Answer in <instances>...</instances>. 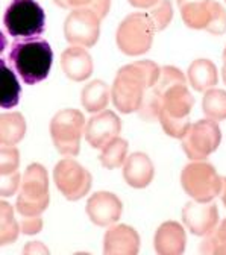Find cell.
Returning <instances> with one entry per match:
<instances>
[{
	"label": "cell",
	"mask_w": 226,
	"mask_h": 255,
	"mask_svg": "<svg viewBox=\"0 0 226 255\" xmlns=\"http://www.w3.org/2000/svg\"><path fill=\"white\" fill-rule=\"evenodd\" d=\"M159 75L161 69L149 59L121 67L111 90L114 105L126 114L138 111L144 99V90L150 88L158 81Z\"/></svg>",
	"instance_id": "cell-1"
},
{
	"label": "cell",
	"mask_w": 226,
	"mask_h": 255,
	"mask_svg": "<svg viewBox=\"0 0 226 255\" xmlns=\"http://www.w3.org/2000/svg\"><path fill=\"white\" fill-rule=\"evenodd\" d=\"M9 61L24 84L35 85L49 76L53 52L50 44L41 38L17 40L11 46Z\"/></svg>",
	"instance_id": "cell-2"
},
{
	"label": "cell",
	"mask_w": 226,
	"mask_h": 255,
	"mask_svg": "<svg viewBox=\"0 0 226 255\" xmlns=\"http://www.w3.org/2000/svg\"><path fill=\"white\" fill-rule=\"evenodd\" d=\"M193 105H195V99L191 98L187 84H176L164 93L159 122L169 135L182 138L187 134L188 128L191 126L188 116Z\"/></svg>",
	"instance_id": "cell-3"
},
{
	"label": "cell",
	"mask_w": 226,
	"mask_h": 255,
	"mask_svg": "<svg viewBox=\"0 0 226 255\" xmlns=\"http://www.w3.org/2000/svg\"><path fill=\"white\" fill-rule=\"evenodd\" d=\"M3 24L8 34L17 40L37 38L44 32L46 15L35 0H12L5 12Z\"/></svg>",
	"instance_id": "cell-4"
},
{
	"label": "cell",
	"mask_w": 226,
	"mask_h": 255,
	"mask_svg": "<svg viewBox=\"0 0 226 255\" xmlns=\"http://www.w3.org/2000/svg\"><path fill=\"white\" fill-rule=\"evenodd\" d=\"M155 26L147 12H135L127 15L118 26L117 44L126 55H143L146 53L153 40Z\"/></svg>",
	"instance_id": "cell-5"
},
{
	"label": "cell",
	"mask_w": 226,
	"mask_h": 255,
	"mask_svg": "<svg viewBox=\"0 0 226 255\" xmlns=\"http://www.w3.org/2000/svg\"><path fill=\"white\" fill-rule=\"evenodd\" d=\"M85 120L78 110H62L50 123L52 140L59 153L66 156H76L81 147V137L84 132Z\"/></svg>",
	"instance_id": "cell-6"
},
{
	"label": "cell",
	"mask_w": 226,
	"mask_h": 255,
	"mask_svg": "<svg viewBox=\"0 0 226 255\" xmlns=\"http://www.w3.org/2000/svg\"><path fill=\"white\" fill-rule=\"evenodd\" d=\"M49 205L47 173L43 166L32 164L24 173L23 187L17 201V210L24 217L38 216Z\"/></svg>",
	"instance_id": "cell-7"
},
{
	"label": "cell",
	"mask_w": 226,
	"mask_h": 255,
	"mask_svg": "<svg viewBox=\"0 0 226 255\" xmlns=\"http://www.w3.org/2000/svg\"><path fill=\"white\" fill-rule=\"evenodd\" d=\"M181 182L187 195L198 202L213 201L223 187V178L208 163L188 164L181 173Z\"/></svg>",
	"instance_id": "cell-8"
},
{
	"label": "cell",
	"mask_w": 226,
	"mask_h": 255,
	"mask_svg": "<svg viewBox=\"0 0 226 255\" xmlns=\"http://www.w3.org/2000/svg\"><path fill=\"white\" fill-rule=\"evenodd\" d=\"M179 9L184 23L191 29H205L213 35L226 32V9L214 0H199Z\"/></svg>",
	"instance_id": "cell-9"
},
{
	"label": "cell",
	"mask_w": 226,
	"mask_h": 255,
	"mask_svg": "<svg viewBox=\"0 0 226 255\" xmlns=\"http://www.w3.org/2000/svg\"><path fill=\"white\" fill-rule=\"evenodd\" d=\"M181 140L182 149L187 153V156L193 159V161H201V159L207 158L219 147L222 132L216 120L207 119L191 125L187 134Z\"/></svg>",
	"instance_id": "cell-10"
},
{
	"label": "cell",
	"mask_w": 226,
	"mask_h": 255,
	"mask_svg": "<svg viewBox=\"0 0 226 255\" xmlns=\"http://www.w3.org/2000/svg\"><path fill=\"white\" fill-rule=\"evenodd\" d=\"M101 17L90 8L73 9L64 24V35L72 46L91 47L101 35Z\"/></svg>",
	"instance_id": "cell-11"
},
{
	"label": "cell",
	"mask_w": 226,
	"mask_h": 255,
	"mask_svg": "<svg viewBox=\"0 0 226 255\" xmlns=\"http://www.w3.org/2000/svg\"><path fill=\"white\" fill-rule=\"evenodd\" d=\"M53 176L61 193L70 201L81 199L91 187V175L88 170L70 158L56 164Z\"/></svg>",
	"instance_id": "cell-12"
},
{
	"label": "cell",
	"mask_w": 226,
	"mask_h": 255,
	"mask_svg": "<svg viewBox=\"0 0 226 255\" xmlns=\"http://www.w3.org/2000/svg\"><path fill=\"white\" fill-rule=\"evenodd\" d=\"M176 84H185V76L181 70L172 66H166L161 69V75L158 81L150 87V91L144 96L143 104L138 110L140 117L147 122H156L159 120L161 113V104H163V96L164 93L176 85Z\"/></svg>",
	"instance_id": "cell-13"
},
{
	"label": "cell",
	"mask_w": 226,
	"mask_h": 255,
	"mask_svg": "<svg viewBox=\"0 0 226 255\" xmlns=\"http://www.w3.org/2000/svg\"><path fill=\"white\" fill-rule=\"evenodd\" d=\"M182 220L193 234L208 236L217 227V207L210 202H188L182 210Z\"/></svg>",
	"instance_id": "cell-14"
},
{
	"label": "cell",
	"mask_w": 226,
	"mask_h": 255,
	"mask_svg": "<svg viewBox=\"0 0 226 255\" xmlns=\"http://www.w3.org/2000/svg\"><path fill=\"white\" fill-rule=\"evenodd\" d=\"M120 119L113 111H104L88 120L85 128V138L94 149H104L120 134Z\"/></svg>",
	"instance_id": "cell-15"
},
{
	"label": "cell",
	"mask_w": 226,
	"mask_h": 255,
	"mask_svg": "<svg viewBox=\"0 0 226 255\" xmlns=\"http://www.w3.org/2000/svg\"><path fill=\"white\" fill-rule=\"evenodd\" d=\"M87 213L93 223L99 227H107L118 220L121 214V202L115 195L101 191L90 198L87 204Z\"/></svg>",
	"instance_id": "cell-16"
},
{
	"label": "cell",
	"mask_w": 226,
	"mask_h": 255,
	"mask_svg": "<svg viewBox=\"0 0 226 255\" xmlns=\"http://www.w3.org/2000/svg\"><path fill=\"white\" fill-rule=\"evenodd\" d=\"M61 67L69 79L81 82L91 76L93 59L84 47L72 46L64 50L61 56Z\"/></svg>",
	"instance_id": "cell-17"
},
{
	"label": "cell",
	"mask_w": 226,
	"mask_h": 255,
	"mask_svg": "<svg viewBox=\"0 0 226 255\" xmlns=\"http://www.w3.org/2000/svg\"><path fill=\"white\" fill-rule=\"evenodd\" d=\"M123 176L131 187L135 188L147 187L153 178V164L150 161V158L141 152L132 153L126 159Z\"/></svg>",
	"instance_id": "cell-18"
},
{
	"label": "cell",
	"mask_w": 226,
	"mask_h": 255,
	"mask_svg": "<svg viewBox=\"0 0 226 255\" xmlns=\"http://www.w3.org/2000/svg\"><path fill=\"white\" fill-rule=\"evenodd\" d=\"M155 248L159 254H181L185 248V233L179 223H164L156 231Z\"/></svg>",
	"instance_id": "cell-19"
},
{
	"label": "cell",
	"mask_w": 226,
	"mask_h": 255,
	"mask_svg": "<svg viewBox=\"0 0 226 255\" xmlns=\"http://www.w3.org/2000/svg\"><path fill=\"white\" fill-rule=\"evenodd\" d=\"M140 239L135 230L129 227H115L105 236V252L107 254H135L138 251Z\"/></svg>",
	"instance_id": "cell-20"
},
{
	"label": "cell",
	"mask_w": 226,
	"mask_h": 255,
	"mask_svg": "<svg viewBox=\"0 0 226 255\" xmlns=\"http://www.w3.org/2000/svg\"><path fill=\"white\" fill-rule=\"evenodd\" d=\"M188 81L196 91H207L214 88L219 81L217 67L210 59H196L188 69Z\"/></svg>",
	"instance_id": "cell-21"
},
{
	"label": "cell",
	"mask_w": 226,
	"mask_h": 255,
	"mask_svg": "<svg viewBox=\"0 0 226 255\" xmlns=\"http://www.w3.org/2000/svg\"><path fill=\"white\" fill-rule=\"evenodd\" d=\"M26 132V123L21 114L6 113L0 116V141L3 146H14Z\"/></svg>",
	"instance_id": "cell-22"
},
{
	"label": "cell",
	"mask_w": 226,
	"mask_h": 255,
	"mask_svg": "<svg viewBox=\"0 0 226 255\" xmlns=\"http://www.w3.org/2000/svg\"><path fill=\"white\" fill-rule=\"evenodd\" d=\"M81 101L90 113L105 110L110 101V88L104 81H93L82 90Z\"/></svg>",
	"instance_id": "cell-23"
},
{
	"label": "cell",
	"mask_w": 226,
	"mask_h": 255,
	"mask_svg": "<svg viewBox=\"0 0 226 255\" xmlns=\"http://www.w3.org/2000/svg\"><path fill=\"white\" fill-rule=\"evenodd\" d=\"M2 66V96H0V107L3 110L14 108L20 99V84L14 72L8 67L5 59L0 61Z\"/></svg>",
	"instance_id": "cell-24"
},
{
	"label": "cell",
	"mask_w": 226,
	"mask_h": 255,
	"mask_svg": "<svg viewBox=\"0 0 226 255\" xmlns=\"http://www.w3.org/2000/svg\"><path fill=\"white\" fill-rule=\"evenodd\" d=\"M204 113L208 119L220 122L226 119V91L210 88L205 91L204 102H202Z\"/></svg>",
	"instance_id": "cell-25"
},
{
	"label": "cell",
	"mask_w": 226,
	"mask_h": 255,
	"mask_svg": "<svg viewBox=\"0 0 226 255\" xmlns=\"http://www.w3.org/2000/svg\"><path fill=\"white\" fill-rule=\"evenodd\" d=\"M126 153H127V143L123 138L115 137L102 149L101 161L107 169H115L123 164Z\"/></svg>",
	"instance_id": "cell-26"
},
{
	"label": "cell",
	"mask_w": 226,
	"mask_h": 255,
	"mask_svg": "<svg viewBox=\"0 0 226 255\" xmlns=\"http://www.w3.org/2000/svg\"><path fill=\"white\" fill-rule=\"evenodd\" d=\"M0 245H6L14 242L18 236V227L6 202L0 204Z\"/></svg>",
	"instance_id": "cell-27"
},
{
	"label": "cell",
	"mask_w": 226,
	"mask_h": 255,
	"mask_svg": "<svg viewBox=\"0 0 226 255\" xmlns=\"http://www.w3.org/2000/svg\"><path fill=\"white\" fill-rule=\"evenodd\" d=\"M201 251L205 254H226V219L217 230H213L207 236Z\"/></svg>",
	"instance_id": "cell-28"
},
{
	"label": "cell",
	"mask_w": 226,
	"mask_h": 255,
	"mask_svg": "<svg viewBox=\"0 0 226 255\" xmlns=\"http://www.w3.org/2000/svg\"><path fill=\"white\" fill-rule=\"evenodd\" d=\"M147 14L155 26V30H163L167 27V24L173 18V8L169 0H159V2L152 8V11Z\"/></svg>",
	"instance_id": "cell-29"
},
{
	"label": "cell",
	"mask_w": 226,
	"mask_h": 255,
	"mask_svg": "<svg viewBox=\"0 0 226 255\" xmlns=\"http://www.w3.org/2000/svg\"><path fill=\"white\" fill-rule=\"evenodd\" d=\"M18 167V150L14 146H3L0 150V173H11Z\"/></svg>",
	"instance_id": "cell-30"
},
{
	"label": "cell",
	"mask_w": 226,
	"mask_h": 255,
	"mask_svg": "<svg viewBox=\"0 0 226 255\" xmlns=\"http://www.w3.org/2000/svg\"><path fill=\"white\" fill-rule=\"evenodd\" d=\"M18 182H20V173L17 170L11 173H3L2 181H0V193H2V196H11L12 193H15Z\"/></svg>",
	"instance_id": "cell-31"
},
{
	"label": "cell",
	"mask_w": 226,
	"mask_h": 255,
	"mask_svg": "<svg viewBox=\"0 0 226 255\" xmlns=\"http://www.w3.org/2000/svg\"><path fill=\"white\" fill-rule=\"evenodd\" d=\"M23 233L24 234H35L40 233L43 228V220L38 216H27L26 219H23Z\"/></svg>",
	"instance_id": "cell-32"
},
{
	"label": "cell",
	"mask_w": 226,
	"mask_h": 255,
	"mask_svg": "<svg viewBox=\"0 0 226 255\" xmlns=\"http://www.w3.org/2000/svg\"><path fill=\"white\" fill-rule=\"evenodd\" d=\"M91 11H94L101 18H105L110 8H111V0H91V3L88 5Z\"/></svg>",
	"instance_id": "cell-33"
},
{
	"label": "cell",
	"mask_w": 226,
	"mask_h": 255,
	"mask_svg": "<svg viewBox=\"0 0 226 255\" xmlns=\"http://www.w3.org/2000/svg\"><path fill=\"white\" fill-rule=\"evenodd\" d=\"M55 3L66 9H79V8H88L91 0H55Z\"/></svg>",
	"instance_id": "cell-34"
},
{
	"label": "cell",
	"mask_w": 226,
	"mask_h": 255,
	"mask_svg": "<svg viewBox=\"0 0 226 255\" xmlns=\"http://www.w3.org/2000/svg\"><path fill=\"white\" fill-rule=\"evenodd\" d=\"M159 0H129V3L135 8H150L155 6Z\"/></svg>",
	"instance_id": "cell-35"
},
{
	"label": "cell",
	"mask_w": 226,
	"mask_h": 255,
	"mask_svg": "<svg viewBox=\"0 0 226 255\" xmlns=\"http://www.w3.org/2000/svg\"><path fill=\"white\" fill-rule=\"evenodd\" d=\"M32 251H37V252H38V251H43V252H46V254L49 252L41 243H35V242H32V243L24 249V252H32Z\"/></svg>",
	"instance_id": "cell-36"
},
{
	"label": "cell",
	"mask_w": 226,
	"mask_h": 255,
	"mask_svg": "<svg viewBox=\"0 0 226 255\" xmlns=\"http://www.w3.org/2000/svg\"><path fill=\"white\" fill-rule=\"evenodd\" d=\"M222 199L226 207V178H223V187H222Z\"/></svg>",
	"instance_id": "cell-37"
},
{
	"label": "cell",
	"mask_w": 226,
	"mask_h": 255,
	"mask_svg": "<svg viewBox=\"0 0 226 255\" xmlns=\"http://www.w3.org/2000/svg\"><path fill=\"white\" fill-rule=\"evenodd\" d=\"M193 2H199V0H178V6H184L187 3H193Z\"/></svg>",
	"instance_id": "cell-38"
},
{
	"label": "cell",
	"mask_w": 226,
	"mask_h": 255,
	"mask_svg": "<svg viewBox=\"0 0 226 255\" xmlns=\"http://www.w3.org/2000/svg\"><path fill=\"white\" fill-rule=\"evenodd\" d=\"M222 75H223V81H225V84H226V58H225L223 67H222Z\"/></svg>",
	"instance_id": "cell-39"
},
{
	"label": "cell",
	"mask_w": 226,
	"mask_h": 255,
	"mask_svg": "<svg viewBox=\"0 0 226 255\" xmlns=\"http://www.w3.org/2000/svg\"><path fill=\"white\" fill-rule=\"evenodd\" d=\"M226 58V47H225V52H223V59Z\"/></svg>",
	"instance_id": "cell-40"
}]
</instances>
